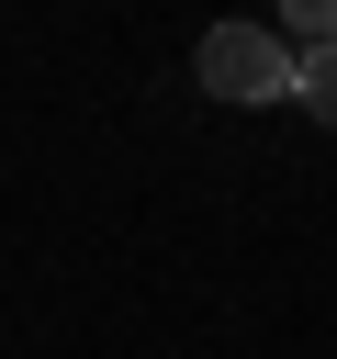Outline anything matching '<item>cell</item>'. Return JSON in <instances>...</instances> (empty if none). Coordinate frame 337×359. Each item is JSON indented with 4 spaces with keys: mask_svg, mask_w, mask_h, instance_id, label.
I'll use <instances>...</instances> for the list:
<instances>
[{
    "mask_svg": "<svg viewBox=\"0 0 337 359\" xmlns=\"http://www.w3.org/2000/svg\"><path fill=\"white\" fill-rule=\"evenodd\" d=\"M191 79H202L213 101H292V45H281L270 22H213L202 56H191Z\"/></svg>",
    "mask_w": 337,
    "mask_h": 359,
    "instance_id": "obj_1",
    "label": "cell"
},
{
    "mask_svg": "<svg viewBox=\"0 0 337 359\" xmlns=\"http://www.w3.org/2000/svg\"><path fill=\"white\" fill-rule=\"evenodd\" d=\"M292 101L337 135V45H315V56H292Z\"/></svg>",
    "mask_w": 337,
    "mask_h": 359,
    "instance_id": "obj_2",
    "label": "cell"
}]
</instances>
